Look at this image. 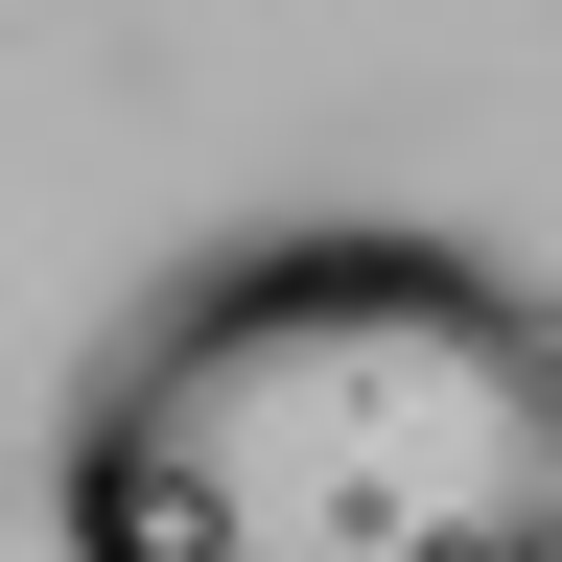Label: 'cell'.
<instances>
[{"mask_svg": "<svg viewBox=\"0 0 562 562\" xmlns=\"http://www.w3.org/2000/svg\"><path fill=\"white\" fill-rule=\"evenodd\" d=\"M70 562H562V305L398 211L165 258L47 422Z\"/></svg>", "mask_w": 562, "mask_h": 562, "instance_id": "obj_1", "label": "cell"}]
</instances>
